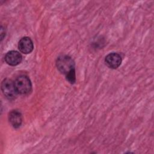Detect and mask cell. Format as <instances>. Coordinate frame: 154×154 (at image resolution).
<instances>
[{"instance_id": "6da1fadb", "label": "cell", "mask_w": 154, "mask_h": 154, "mask_svg": "<svg viewBox=\"0 0 154 154\" xmlns=\"http://www.w3.org/2000/svg\"><path fill=\"white\" fill-rule=\"evenodd\" d=\"M58 70L66 76L67 81L73 84L76 81L75 62L69 56L63 55L58 57L56 61Z\"/></svg>"}, {"instance_id": "7a4b0ae2", "label": "cell", "mask_w": 154, "mask_h": 154, "mask_svg": "<svg viewBox=\"0 0 154 154\" xmlns=\"http://www.w3.org/2000/svg\"><path fill=\"white\" fill-rule=\"evenodd\" d=\"M14 82L17 94H27L31 91L32 84L27 76L20 75L15 79Z\"/></svg>"}, {"instance_id": "3957f363", "label": "cell", "mask_w": 154, "mask_h": 154, "mask_svg": "<svg viewBox=\"0 0 154 154\" xmlns=\"http://www.w3.org/2000/svg\"><path fill=\"white\" fill-rule=\"evenodd\" d=\"M1 90L4 95L9 100H13L17 94L14 82L10 79L6 78L1 83Z\"/></svg>"}, {"instance_id": "277c9868", "label": "cell", "mask_w": 154, "mask_h": 154, "mask_svg": "<svg viewBox=\"0 0 154 154\" xmlns=\"http://www.w3.org/2000/svg\"><path fill=\"white\" fill-rule=\"evenodd\" d=\"M122 58L121 55L116 52H112L108 54L105 58L106 65L111 69H117L122 64Z\"/></svg>"}, {"instance_id": "5b68a950", "label": "cell", "mask_w": 154, "mask_h": 154, "mask_svg": "<svg viewBox=\"0 0 154 154\" xmlns=\"http://www.w3.org/2000/svg\"><path fill=\"white\" fill-rule=\"evenodd\" d=\"M5 61L8 65L15 66L22 62V56L16 51H10L5 54Z\"/></svg>"}, {"instance_id": "8992f818", "label": "cell", "mask_w": 154, "mask_h": 154, "mask_svg": "<svg viewBox=\"0 0 154 154\" xmlns=\"http://www.w3.org/2000/svg\"><path fill=\"white\" fill-rule=\"evenodd\" d=\"M18 49L25 54L31 53L34 49V44L32 40L28 37H23L19 41Z\"/></svg>"}, {"instance_id": "52a82bcc", "label": "cell", "mask_w": 154, "mask_h": 154, "mask_svg": "<svg viewBox=\"0 0 154 154\" xmlns=\"http://www.w3.org/2000/svg\"><path fill=\"white\" fill-rule=\"evenodd\" d=\"M8 120L13 128H18L20 126L22 122V114L17 110H12L9 113Z\"/></svg>"}]
</instances>
